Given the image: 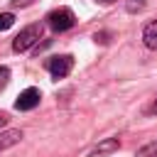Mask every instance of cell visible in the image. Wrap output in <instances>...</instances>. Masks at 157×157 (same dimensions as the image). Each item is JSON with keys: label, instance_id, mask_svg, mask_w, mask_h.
Masks as SVG:
<instances>
[{"label": "cell", "instance_id": "obj_4", "mask_svg": "<svg viewBox=\"0 0 157 157\" xmlns=\"http://www.w3.org/2000/svg\"><path fill=\"white\" fill-rule=\"evenodd\" d=\"M39 88H25L20 96H17V101H15V108L17 110H32V108H37L39 105Z\"/></svg>", "mask_w": 157, "mask_h": 157}, {"label": "cell", "instance_id": "obj_2", "mask_svg": "<svg viewBox=\"0 0 157 157\" xmlns=\"http://www.w3.org/2000/svg\"><path fill=\"white\" fill-rule=\"evenodd\" d=\"M47 25L54 29V32H66L76 25V15L69 10V7H56L47 15Z\"/></svg>", "mask_w": 157, "mask_h": 157}, {"label": "cell", "instance_id": "obj_6", "mask_svg": "<svg viewBox=\"0 0 157 157\" xmlns=\"http://www.w3.org/2000/svg\"><path fill=\"white\" fill-rule=\"evenodd\" d=\"M142 42L147 49H157V20H152L145 29H142Z\"/></svg>", "mask_w": 157, "mask_h": 157}, {"label": "cell", "instance_id": "obj_12", "mask_svg": "<svg viewBox=\"0 0 157 157\" xmlns=\"http://www.w3.org/2000/svg\"><path fill=\"white\" fill-rule=\"evenodd\" d=\"M5 125H7V115H5V113H0V128H5Z\"/></svg>", "mask_w": 157, "mask_h": 157}, {"label": "cell", "instance_id": "obj_1", "mask_svg": "<svg viewBox=\"0 0 157 157\" xmlns=\"http://www.w3.org/2000/svg\"><path fill=\"white\" fill-rule=\"evenodd\" d=\"M42 32H44V27H42L39 22L27 25V27L20 29V34L12 39V49H15V52H27V49H32V47L42 39Z\"/></svg>", "mask_w": 157, "mask_h": 157}, {"label": "cell", "instance_id": "obj_3", "mask_svg": "<svg viewBox=\"0 0 157 157\" xmlns=\"http://www.w3.org/2000/svg\"><path fill=\"white\" fill-rule=\"evenodd\" d=\"M47 69H49V74H52L54 78H64V76H69L71 69H74V56H69V54L52 56V59L47 61Z\"/></svg>", "mask_w": 157, "mask_h": 157}, {"label": "cell", "instance_id": "obj_14", "mask_svg": "<svg viewBox=\"0 0 157 157\" xmlns=\"http://www.w3.org/2000/svg\"><path fill=\"white\" fill-rule=\"evenodd\" d=\"M98 2H113V0H98Z\"/></svg>", "mask_w": 157, "mask_h": 157}, {"label": "cell", "instance_id": "obj_7", "mask_svg": "<svg viewBox=\"0 0 157 157\" xmlns=\"http://www.w3.org/2000/svg\"><path fill=\"white\" fill-rule=\"evenodd\" d=\"M118 147H120L118 137H108V140H103L101 145H96L91 155H93V157H96V155H105V152H113V150H118Z\"/></svg>", "mask_w": 157, "mask_h": 157}, {"label": "cell", "instance_id": "obj_10", "mask_svg": "<svg viewBox=\"0 0 157 157\" xmlns=\"http://www.w3.org/2000/svg\"><path fill=\"white\" fill-rule=\"evenodd\" d=\"M7 81H10V69L7 66H0V88L7 86Z\"/></svg>", "mask_w": 157, "mask_h": 157}, {"label": "cell", "instance_id": "obj_5", "mask_svg": "<svg viewBox=\"0 0 157 157\" xmlns=\"http://www.w3.org/2000/svg\"><path fill=\"white\" fill-rule=\"evenodd\" d=\"M20 140H22V130H5V132H0V152L12 147V145H17Z\"/></svg>", "mask_w": 157, "mask_h": 157}, {"label": "cell", "instance_id": "obj_9", "mask_svg": "<svg viewBox=\"0 0 157 157\" xmlns=\"http://www.w3.org/2000/svg\"><path fill=\"white\" fill-rule=\"evenodd\" d=\"M12 25H15V15L12 12H0V32L10 29Z\"/></svg>", "mask_w": 157, "mask_h": 157}, {"label": "cell", "instance_id": "obj_11", "mask_svg": "<svg viewBox=\"0 0 157 157\" xmlns=\"http://www.w3.org/2000/svg\"><path fill=\"white\" fill-rule=\"evenodd\" d=\"M34 0H12V5L15 7H27V5H32Z\"/></svg>", "mask_w": 157, "mask_h": 157}, {"label": "cell", "instance_id": "obj_13", "mask_svg": "<svg viewBox=\"0 0 157 157\" xmlns=\"http://www.w3.org/2000/svg\"><path fill=\"white\" fill-rule=\"evenodd\" d=\"M152 113L157 115V98H155V103H152Z\"/></svg>", "mask_w": 157, "mask_h": 157}, {"label": "cell", "instance_id": "obj_8", "mask_svg": "<svg viewBox=\"0 0 157 157\" xmlns=\"http://www.w3.org/2000/svg\"><path fill=\"white\" fill-rule=\"evenodd\" d=\"M135 157H157V140H152V142L142 145V147L135 152Z\"/></svg>", "mask_w": 157, "mask_h": 157}]
</instances>
